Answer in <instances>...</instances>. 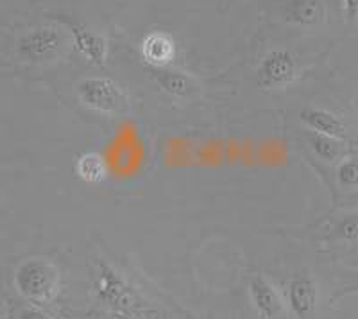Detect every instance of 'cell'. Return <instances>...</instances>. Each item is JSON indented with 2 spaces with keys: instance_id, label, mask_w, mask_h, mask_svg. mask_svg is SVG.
I'll use <instances>...</instances> for the list:
<instances>
[{
  "instance_id": "6da1fadb",
  "label": "cell",
  "mask_w": 358,
  "mask_h": 319,
  "mask_svg": "<svg viewBox=\"0 0 358 319\" xmlns=\"http://www.w3.org/2000/svg\"><path fill=\"white\" fill-rule=\"evenodd\" d=\"M94 292L97 302L115 319H155L151 303L106 260L97 262Z\"/></svg>"
},
{
  "instance_id": "7a4b0ae2",
  "label": "cell",
  "mask_w": 358,
  "mask_h": 319,
  "mask_svg": "<svg viewBox=\"0 0 358 319\" xmlns=\"http://www.w3.org/2000/svg\"><path fill=\"white\" fill-rule=\"evenodd\" d=\"M79 103L95 113L106 117H120L129 111L131 101L127 92L110 78H86L76 86Z\"/></svg>"
},
{
  "instance_id": "3957f363",
  "label": "cell",
  "mask_w": 358,
  "mask_h": 319,
  "mask_svg": "<svg viewBox=\"0 0 358 319\" xmlns=\"http://www.w3.org/2000/svg\"><path fill=\"white\" fill-rule=\"evenodd\" d=\"M66 33L54 24L36 25L17 41V56L31 65H47L59 59L66 47Z\"/></svg>"
},
{
  "instance_id": "277c9868",
  "label": "cell",
  "mask_w": 358,
  "mask_h": 319,
  "mask_svg": "<svg viewBox=\"0 0 358 319\" xmlns=\"http://www.w3.org/2000/svg\"><path fill=\"white\" fill-rule=\"evenodd\" d=\"M15 287L31 302L49 303L59 291V273L45 258H29L15 271Z\"/></svg>"
},
{
  "instance_id": "5b68a950",
  "label": "cell",
  "mask_w": 358,
  "mask_h": 319,
  "mask_svg": "<svg viewBox=\"0 0 358 319\" xmlns=\"http://www.w3.org/2000/svg\"><path fill=\"white\" fill-rule=\"evenodd\" d=\"M297 78L296 57L283 49H274L262 59L257 72V83L262 90H281Z\"/></svg>"
},
{
  "instance_id": "8992f818",
  "label": "cell",
  "mask_w": 358,
  "mask_h": 319,
  "mask_svg": "<svg viewBox=\"0 0 358 319\" xmlns=\"http://www.w3.org/2000/svg\"><path fill=\"white\" fill-rule=\"evenodd\" d=\"M59 22H62V25H65V29L69 31L70 36H72V43L78 52H81L92 65H106L108 52H110L106 38L102 36V34L95 33L94 29H90L83 22L73 20V18L62 17Z\"/></svg>"
},
{
  "instance_id": "52a82bcc",
  "label": "cell",
  "mask_w": 358,
  "mask_h": 319,
  "mask_svg": "<svg viewBox=\"0 0 358 319\" xmlns=\"http://www.w3.org/2000/svg\"><path fill=\"white\" fill-rule=\"evenodd\" d=\"M151 76L163 94L178 101H190L201 92V86L197 85L196 79L178 69H171V66L151 69Z\"/></svg>"
},
{
  "instance_id": "ba28073f",
  "label": "cell",
  "mask_w": 358,
  "mask_h": 319,
  "mask_svg": "<svg viewBox=\"0 0 358 319\" xmlns=\"http://www.w3.org/2000/svg\"><path fill=\"white\" fill-rule=\"evenodd\" d=\"M249 296L260 319H285V305L267 278L252 276L249 282Z\"/></svg>"
},
{
  "instance_id": "9c48e42d",
  "label": "cell",
  "mask_w": 358,
  "mask_h": 319,
  "mask_svg": "<svg viewBox=\"0 0 358 319\" xmlns=\"http://www.w3.org/2000/svg\"><path fill=\"white\" fill-rule=\"evenodd\" d=\"M176 40L169 33L152 31L140 43V54L151 69H167L176 57Z\"/></svg>"
},
{
  "instance_id": "30bf717a",
  "label": "cell",
  "mask_w": 358,
  "mask_h": 319,
  "mask_svg": "<svg viewBox=\"0 0 358 319\" xmlns=\"http://www.w3.org/2000/svg\"><path fill=\"white\" fill-rule=\"evenodd\" d=\"M289 307L297 319H312L317 311V289L308 276H296L289 285Z\"/></svg>"
},
{
  "instance_id": "8fae6325",
  "label": "cell",
  "mask_w": 358,
  "mask_h": 319,
  "mask_svg": "<svg viewBox=\"0 0 358 319\" xmlns=\"http://www.w3.org/2000/svg\"><path fill=\"white\" fill-rule=\"evenodd\" d=\"M301 122L308 127V132L321 133V135L331 136V139L344 140L348 129L337 115L322 108H305L299 113Z\"/></svg>"
},
{
  "instance_id": "7c38bea8",
  "label": "cell",
  "mask_w": 358,
  "mask_h": 319,
  "mask_svg": "<svg viewBox=\"0 0 358 319\" xmlns=\"http://www.w3.org/2000/svg\"><path fill=\"white\" fill-rule=\"evenodd\" d=\"M76 174L90 185H99L108 178V164L99 153H83L76 160Z\"/></svg>"
},
{
  "instance_id": "4fadbf2b",
  "label": "cell",
  "mask_w": 358,
  "mask_h": 319,
  "mask_svg": "<svg viewBox=\"0 0 358 319\" xmlns=\"http://www.w3.org/2000/svg\"><path fill=\"white\" fill-rule=\"evenodd\" d=\"M306 146L312 149V153L317 156L321 162L331 164L337 160L344 158V146L342 140L331 139V136L321 135V133L308 132L306 133Z\"/></svg>"
},
{
  "instance_id": "5bb4252c",
  "label": "cell",
  "mask_w": 358,
  "mask_h": 319,
  "mask_svg": "<svg viewBox=\"0 0 358 319\" xmlns=\"http://www.w3.org/2000/svg\"><path fill=\"white\" fill-rule=\"evenodd\" d=\"M322 17V8L319 0H290L287 6V18L294 24L313 25Z\"/></svg>"
},
{
  "instance_id": "9a60e30c",
  "label": "cell",
  "mask_w": 358,
  "mask_h": 319,
  "mask_svg": "<svg viewBox=\"0 0 358 319\" xmlns=\"http://www.w3.org/2000/svg\"><path fill=\"white\" fill-rule=\"evenodd\" d=\"M338 185L346 190H357L358 188V160L342 158L337 167Z\"/></svg>"
},
{
  "instance_id": "2e32d148",
  "label": "cell",
  "mask_w": 358,
  "mask_h": 319,
  "mask_svg": "<svg viewBox=\"0 0 358 319\" xmlns=\"http://www.w3.org/2000/svg\"><path fill=\"white\" fill-rule=\"evenodd\" d=\"M337 235L344 241H357L358 239V213H348L337 225Z\"/></svg>"
},
{
  "instance_id": "e0dca14e",
  "label": "cell",
  "mask_w": 358,
  "mask_h": 319,
  "mask_svg": "<svg viewBox=\"0 0 358 319\" xmlns=\"http://www.w3.org/2000/svg\"><path fill=\"white\" fill-rule=\"evenodd\" d=\"M18 319H50V318H49V314H45L41 309L27 307L20 312Z\"/></svg>"
},
{
  "instance_id": "ac0fdd59",
  "label": "cell",
  "mask_w": 358,
  "mask_h": 319,
  "mask_svg": "<svg viewBox=\"0 0 358 319\" xmlns=\"http://www.w3.org/2000/svg\"><path fill=\"white\" fill-rule=\"evenodd\" d=\"M344 2V9H346L348 17L357 18L358 17V0H342Z\"/></svg>"
},
{
  "instance_id": "d6986e66",
  "label": "cell",
  "mask_w": 358,
  "mask_h": 319,
  "mask_svg": "<svg viewBox=\"0 0 358 319\" xmlns=\"http://www.w3.org/2000/svg\"><path fill=\"white\" fill-rule=\"evenodd\" d=\"M357 104H358V92H357Z\"/></svg>"
}]
</instances>
